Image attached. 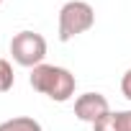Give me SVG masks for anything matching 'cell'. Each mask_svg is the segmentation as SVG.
<instances>
[{
  "mask_svg": "<svg viewBox=\"0 0 131 131\" xmlns=\"http://www.w3.org/2000/svg\"><path fill=\"white\" fill-rule=\"evenodd\" d=\"M16 82V75H13V67H10V62L0 57V93H8Z\"/></svg>",
  "mask_w": 131,
  "mask_h": 131,
  "instance_id": "cell-7",
  "label": "cell"
},
{
  "mask_svg": "<svg viewBox=\"0 0 131 131\" xmlns=\"http://www.w3.org/2000/svg\"><path fill=\"white\" fill-rule=\"evenodd\" d=\"M10 57L18 67L34 70L39 64H44L46 57V39L36 31H18L10 39Z\"/></svg>",
  "mask_w": 131,
  "mask_h": 131,
  "instance_id": "cell-3",
  "label": "cell"
},
{
  "mask_svg": "<svg viewBox=\"0 0 131 131\" xmlns=\"http://www.w3.org/2000/svg\"><path fill=\"white\" fill-rule=\"evenodd\" d=\"M95 26V10L85 0H70L59 8V41L67 44Z\"/></svg>",
  "mask_w": 131,
  "mask_h": 131,
  "instance_id": "cell-2",
  "label": "cell"
},
{
  "mask_svg": "<svg viewBox=\"0 0 131 131\" xmlns=\"http://www.w3.org/2000/svg\"><path fill=\"white\" fill-rule=\"evenodd\" d=\"M121 93H123V98L126 100H131V67L123 72V77H121Z\"/></svg>",
  "mask_w": 131,
  "mask_h": 131,
  "instance_id": "cell-8",
  "label": "cell"
},
{
  "mask_svg": "<svg viewBox=\"0 0 131 131\" xmlns=\"http://www.w3.org/2000/svg\"><path fill=\"white\" fill-rule=\"evenodd\" d=\"M128 123H131V111H128Z\"/></svg>",
  "mask_w": 131,
  "mask_h": 131,
  "instance_id": "cell-9",
  "label": "cell"
},
{
  "mask_svg": "<svg viewBox=\"0 0 131 131\" xmlns=\"http://www.w3.org/2000/svg\"><path fill=\"white\" fill-rule=\"evenodd\" d=\"M105 113H111V103L103 93H82L75 100V116L85 123L100 121Z\"/></svg>",
  "mask_w": 131,
  "mask_h": 131,
  "instance_id": "cell-4",
  "label": "cell"
},
{
  "mask_svg": "<svg viewBox=\"0 0 131 131\" xmlns=\"http://www.w3.org/2000/svg\"><path fill=\"white\" fill-rule=\"evenodd\" d=\"M28 82L36 93L46 95L54 103H67L77 90L75 75L67 67H57V64H39V67H34Z\"/></svg>",
  "mask_w": 131,
  "mask_h": 131,
  "instance_id": "cell-1",
  "label": "cell"
},
{
  "mask_svg": "<svg viewBox=\"0 0 131 131\" xmlns=\"http://www.w3.org/2000/svg\"><path fill=\"white\" fill-rule=\"evenodd\" d=\"M3 3H5V0H0V5H3Z\"/></svg>",
  "mask_w": 131,
  "mask_h": 131,
  "instance_id": "cell-10",
  "label": "cell"
},
{
  "mask_svg": "<svg viewBox=\"0 0 131 131\" xmlns=\"http://www.w3.org/2000/svg\"><path fill=\"white\" fill-rule=\"evenodd\" d=\"M93 131H131L128 111H111L100 121L93 123Z\"/></svg>",
  "mask_w": 131,
  "mask_h": 131,
  "instance_id": "cell-5",
  "label": "cell"
},
{
  "mask_svg": "<svg viewBox=\"0 0 131 131\" xmlns=\"http://www.w3.org/2000/svg\"><path fill=\"white\" fill-rule=\"evenodd\" d=\"M0 131H44V128L31 116H16V118H8L0 123Z\"/></svg>",
  "mask_w": 131,
  "mask_h": 131,
  "instance_id": "cell-6",
  "label": "cell"
}]
</instances>
